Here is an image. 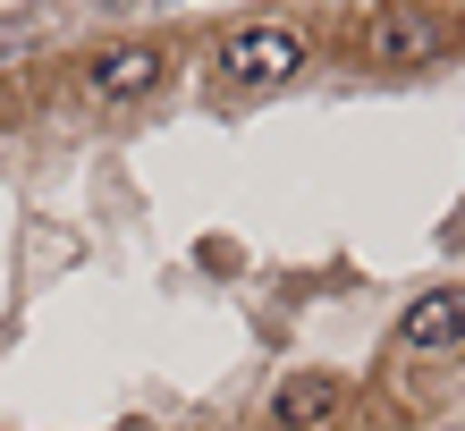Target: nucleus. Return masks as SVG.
Here are the masks:
<instances>
[{
    "label": "nucleus",
    "instance_id": "nucleus-7",
    "mask_svg": "<svg viewBox=\"0 0 465 431\" xmlns=\"http://www.w3.org/2000/svg\"><path fill=\"white\" fill-rule=\"evenodd\" d=\"M102 9H135V0H102Z\"/></svg>",
    "mask_w": 465,
    "mask_h": 431
},
{
    "label": "nucleus",
    "instance_id": "nucleus-3",
    "mask_svg": "<svg viewBox=\"0 0 465 431\" xmlns=\"http://www.w3.org/2000/svg\"><path fill=\"white\" fill-rule=\"evenodd\" d=\"M465 347V288H423L398 313V356H449Z\"/></svg>",
    "mask_w": 465,
    "mask_h": 431
},
{
    "label": "nucleus",
    "instance_id": "nucleus-6",
    "mask_svg": "<svg viewBox=\"0 0 465 431\" xmlns=\"http://www.w3.org/2000/svg\"><path fill=\"white\" fill-rule=\"evenodd\" d=\"M25 34H35V17H0V60H9V51H17Z\"/></svg>",
    "mask_w": 465,
    "mask_h": 431
},
{
    "label": "nucleus",
    "instance_id": "nucleus-2",
    "mask_svg": "<svg viewBox=\"0 0 465 431\" xmlns=\"http://www.w3.org/2000/svg\"><path fill=\"white\" fill-rule=\"evenodd\" d=\"M296 68H305V34L280 25V17H245V25H229V34H221V76H229V85H245V93L288 85Z\"/></svg>",
    "mask_w": 465,
    "mask_h": 431
},
{
    "label": "nucleus",
    "instance_id": "nucleus-8",
    "mask_svg": "<svg viewBox=\"0 0 465 431\" xmlns=\"http://www.w3.org/2000/svg\"><path fill=\"white\" fill-rule=\"evenodd\" d=\"M449 431H457V423H449Z\"/></svg>",
    "mask_w": 465,
    "mask_h": 431
},
{
    "label": "nucleus",
    "instance_id": "nucleus-4",
    "mask_svg": "<svg viewBox=\"0 0 465 431\" xmlns=\"http://www.w3.org/2000/svg\"><path fill=\"white\" fill-rule=\"evenodd\" d=\"M161 76H170V51H161V43H111V51L85 68V85H94L102 102H144Z\"/></svg>",
    "mask_w": 465,
    "mask_h": 431
},
{
    "label": "nucleus",
    "instance_id": "nucleus-5",
    "mask_svg": "<svg viewBox=\"0 0 465 431\" xmlns=\"http://www.w3.org/2000/svg\"><path fill=\"white\" fill-rule=\"evenodd\" d=\"M339 407H347V381H339V372H288V381L271 389V423H280V431L331 423Z\"/></svg>",
    "mask_w": 465,
    "mask_h": 431
},
{
    "label": "nucleus",
    "instance_id": "nucleus-1",
    "mask_svg": "<svg viewBox=\"0 0 465 431\" xmlns=\"http://www.w3.org/2000/svg\"><path fill=\"white\" fill-rule=\"evenodd\" d=\"M457 51V17L423 9V0H390V9L364 17V60L372 68H431Z\"/></svg>",
    "mask_w": 465,
    "mask_h": 431
}]
</instances>
